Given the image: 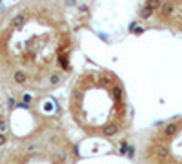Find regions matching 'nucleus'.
<instances>
[{"mask_svg": "<svg viewBox=\"0 0 182 164\" xmlns=\"http://www.w3.org/2000/svg\"><path fill=\"white\" fill-rule=\"evenodd\" d=\"M22 97H24V102H31V99H33L29 93H26V95H22Z\"/></svg>", "mask_w": 182, "mask_h": 164, "instance_id": "10", "label": "nucleus"}, {"mask_svg": "<svg viewBox=\"0 0 182 164\" xmlns=\"http://www.w3.org/2000/svg\"><path fill=\"white\" fill-rule=\"evenodd\" d=\"M151 13H153V7L151 6H148V7H144V11L140 13L142 18H148V17H151Z\"/></svg>", "mask_w": 182, "mask_h": 164, "instance_id": "6", "label": "nucleus"}, {"mask_svg": "<svg viewBox=\"0 0 182 164\" xmlns=\"http://www.w3.org/2000/svg\"><path fill=\"white\" fill-rule=\"evenodd\" d=\"M117 131H119V126H115V124H111V126H104V135H106V137H113Z\"/></svg>", "mask_w": 182, "mask_h": 164, "instance_id": "3", "label": "nucleus"}, {"mask_svg": "<svg viewBox=\"0 0 182 164\" xmlns=\"http://www.w3.org/2000/svg\"><path fill=\"white\" fill-rule=\"evenodd\" d=\"M24 22H26V15H24V13H20V15H17V17L13 18V24H15V26H22Z\"/></svg>", "mask_w": 182, "mask_h": 164, "instance_id": "5", "label": "nucleus"}, {"mask_svg": "<svg viewBox=\"0 0 182 164\" xmlns=\"http://www.w3.org/2000/svg\"><path fill=\"white\" fill-rule=\"evenodd\" d=\"M6 121H0V133H6Z\"/></svg>", "mask_w": 182, "mask_h": 164, "instance_id": "9", "label": "nucleus"}, {"mask_svg": "<svg viewBox=\"0 0 182 164\" xmlns=\"http://www.w3.org/2000/svg\"><path fill=\"white\" fill-rule=\"evenodd\" d=\"M6 142H7V137H6V133H0V146H4Z\"/></svg>", "mask_w": 182, "mask_h": 164, "instance_id": "8", "label": "nucleus"}, {"mask_svg": "<svg viewBox=\"0 0 182 164\" xmlns=\"http://www.w3.org/2000/svg\"><path fill=\"white\" fill-rule=\"evenodd\" d=\"M160 13L162 15H171L173 13V4H164L160 7Z\"/></svg>", "mask_w": 182, "mask_h": 164, "instance_id": "4", "label": "nucleus"}, {"mask_svg": "<svg viewBox=\"0 0 182 164\" xmlns=\"http://www.w3.org/2000/svg\"><path fill=\"white\" fill-rule=\"evenodd\" d=\"M77 4V0H66V6H75Z\"/></svg>", "mask_w": 182, "mask_h": 164, "instance_id": "11", "label": "nucleus"}, {"mask_svg": "<svg viewBox=\"0 0 182 164\" xmlns=\"http://www.w3.org/2000/svg\"><path fill=\"white\" fill-rule=\"evenodd\" d=\"M49 82H51L53 86H55V84H59V82H60V75H57V73H55V75H51V79H49Z\"/></svg>", "mask_w": 182, "mask_h": 164, "instance_id": "7", "label": "nucleus"}, {"mask_svg": "<svg viewBox=\"0 0 182 164\" xmlns=\"http://www.w3.org/2000/svg\"><path fill=\"white\" fill-rule=\"evenodd\" d=\"M177 129H179V124L171 122V124H168V126L162 129V135H164V137H171V135L177 133Z\"/></svg>", "mask_w": 182, "mask_h": 164, "instance_id": "1", "label": "nucleus"}, {"mask_svg": "<svg viewBox=\"0 0 182 164\" xmlns=\"http://www.w3.org/2000/svg\"><path fill=\"white\" fill-rule=\"evenodd\" d=\"M13 79H15V82H17V84H26V82H27V77H26V73H24V71H20V69H18V71H15Z\"/></svg>", "mask_w": 182, "mask_h": 164, "instance_id": "2", "label": "nucleus"}]
</instances>
